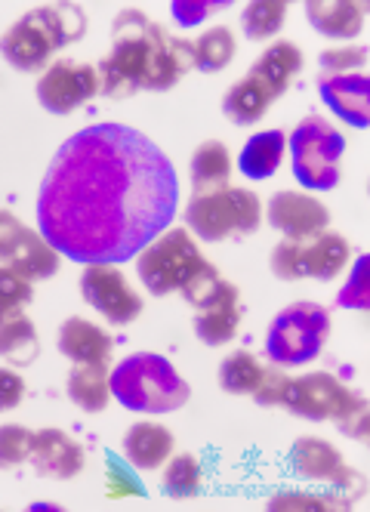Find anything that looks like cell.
Returning a JSON list of instances; mask_svg holds the SVG:
<instances>
[{"mask_svg": "<svg viewBox=\"0 0 370 512\" xmlns=\"http://www.w3.org/2000/svg\"><path fill=\"white\" fill-rule=\"evenodd\" d=\"M179 179L145 133L93 124L74 133L41 182V235L68 260L124 263L170 229Z\"/></svg>", "mask_w": 370, "mask_h": 512, "instance_id": "cell-1", "label": "cell"}, {"mask_svg": "<svg viewBox=\"0 0 370 512\" xmlns=\"http://www.w3.org/2000/svg\"><path fill=\"white\" fill-rule=\"evenodd\" d=\"M84 31L87 16L78 4H41L7 28L0 53L19 71H47L53 53L78 44Z\"/></svg>", "mask_w": 370, "mask_h": 512, "instance_id": "cell-2", "label": "cell"}, {"mask_svg": "<svg viewBox=\"0 0 370 512\" xmlns=\"http://www.w3.org/2000/svg\"><path fill=\"white\" fill-rule=\"evenodd\" d=\"M111 398L136 414H173L189 405L192 389L164 355L136 352L111 371Z\"/></svg>", "mask_w": 370, "mask_h": 512, "instance_id": "cell-3", "label": "cell"}, {"mask_svg": "<svg viewBox=\"0 0 370 512\" xmlns=\"http://www.w3.org/2000/svg\"><path fill=\"white\" fill-rule=\"evenodd\" d=\"M281 408L306 417V420H333L340 426L343 435L358 438L364 442L367 438V401L364 395H358L355 389H349L346 383H340L333 374L324 371H312L303 377H290Z\"/></svg>", "mask_w": 370, "mask_h": 512, "instance_id": "cell-4", "label": "cell"}, {"mask_svg": "<svg viewBox=\"0 0 370 512\" xmlns=\"http://www.w3.org/2000/svg\"><path fill=\"white\" fill-rule=\"evenodd\" d=\"M148 44H152V19L142 10H121L111 22V50L99 62V93L111 99H130L142 93Z\"/></svg>", "mask_w": 370, "mask_h": 512, "instance_id": "cell-5", "label": "cell"}, {"mask_svg": "<svg viewBox=\"0 0 370 512\" xmlns=\"http://www.w3.org/2000/svg\"><path fill=\"white\" fill-rule=\"evenodd\" d=\"M185 223L201 241H229L235 235H253L263 223V201L241 186H222L195 192L185 204Z\"/></svg>", "mask_w": 370, "mask_h": 512, "instance_id": "cell-6", "label": "cell"}, {"mask_svg": "<svg viewBox=\"0 0 370 512\" xmlns=\"http://www.w3.org/2000/svg\"><path fill=\"white\" fill-rule=\"evenodd\" d=\"M290 155H293V176L312 192L337 189L343 176V155L346 139L321 115H309L296 124L290 133Z\"/></svg>", "mask_w": 370, "mask_h": 512, "instance_id": "cell-7", "label": "cell"}, {"mask_svg": "<svg viewBox=\"0 0 370 512\" xmlns=\"http://www.w3.org/2000/svg\"><path fill=\"white\" fill-rule=\"evenodd\" d=\"M330 340V312L312 300L281 309L266 334V355L278 368H300L315 361Z\"/></svg>", "mask_w": 370, "mask_h": 512, "instance_id": "cell-8", "label": "cell"}, {"mask_svg": "<svg viewBox=\"0 0 370 512\" xmlns=\"http://www.w3.org/2000/svg\"><path fill=\"white\" fill-rule=\"evenodd\" d=\"M204 263V253L189 229H164L152 244L136 253L139 281L148 287L152 297H167L179 290L192 272Z\"/></svg>", "mask_w": 370, "mask_h": 512, "instance_id": "cell-9", "label": "cell"}, {"mask_svg": "<svg viewBox=\"0 0 370 512\" xmlns=\"http://www.w3.org/2000/svg\"><path fill=\"white\" fill-rule=\"evenodd\" d=\"M84 300L111 324H130L142 315V297L115 263H90L81 275Z\"/></svg>", "mask_w": 370, "mask_h": 512, "instance_id": "cell-10", "label": "cell"}, {"mask_svg": "<svg viewBox=\"0 0 370 512\" xmlns=\"http://www.w3.org/2000/svg\"><path fill=\"white\" fill-rule=\"evenodd\" d=\"M99 93V71L87 62L59 59L53 62L41 81H37V99L50 115H71L74 108L87 105Z\"/></svg>", "mask_w": 370, "mask_h": 512, "instance_id": "cell-11", "label": "cell"}, {"mask_svg": "<svg viewBox=\"0 0 370 512\" xmlns=\"http://www.w3.org/2000/svg\"><path fill=\"white\" fill-rule=\"evenodd\" d=\"M192 68H195V47L182 38H173L161 22H152V44H148V68H145L142 90L148 93L173 90Z\"/></svg>", "mask_w": 370, "mask_h": 512, "instance_id": "cell-12", "label": "cell"}, {"mask_svg": "<svg viewBox=\"0 0 370 512\" xmlns=\"http://www.w3.org/2000/svg\"><path fill=\"white\" fill-rule=\"evenodd\" d=\"M269 223L290 241H309L330 226V210L306 192H278L269 201Z\"/></svg>", "mask_w": 370, "mask_h": 512, "instance_id": "cell-13", "label": "cell"}, {"mask_svg": "<svg viewBox=\"0 0 370 512\" xmlns=\"http://www.w3.org/2000/svg\"><path fill=\"white\" fill-rule=\"evenodd\" d=\"M318 93L324 105L349 127H370V78L364 71L352 75H318Z\"/></svg>", "mask_w": 370, "mask_h": 512, "instance_id": "cell-14", "label": "cell"}, {"mask_svg": "<svg viewBox=\"0 0 370 512\" xmlns=\"http://www.w3.org/2000/svg\"><path fill=\"white\" fill-rule=\"evenodd\" d=\"M31 466L47 475V479H74L81 469H84V448L74 442V438L56 426H47V429H37L34 432V442H31Z\"/></svg>", "mask_w": 370, "mask_h": 512, "instance_id": "cell-15", "label": "cell"}, {"mask_svg": "<svg viewBox=\"0 0 370 512\" xmlns=\"http://www.w3.org/2000/svg\"><path fill=\"white\" fill-rule=\"evenodd\" d=\"M241 327V303H238V287L232 281H222L216 297L198 309L195 315V334L207 346H226L238 337Z\"/></svg>", "mask_w": 370, "mask_h": 512, "instance_id": "cell-16", "label": "cell"}, {"mask_svg": "<svg viewBox=\"0 0 370 512\" xmlns=\"http://www.w3.org/2000/svg\"><path fill=\"white\" fill-rule=\"evenodd\" d=\"M303 71V50L290 41H275L259 53L253 68L247 71V78H253L259 87L269 93V99H281L290 87V81Z\"/></svg>", "mask_w": 370, "mask_h": 512, "instance_id": "cell-17", "label": "cell"}, {"mask_svg": "<svg viewBox=\"0 0 370 512\" xmlns=\"http://www.w3.org/2000/svg\"><path fill=\"white\" fill-rule=\"evenodd\" d=\"M59 352L74 364H108L115 343L87 318H68L59 327Z\"/></svg>", "mask_w": 370, "mask_h": 512, "instance_id": "cell-18", "label": "cell"}, {"mask_svg": "<svg viewBox=\"0 0 370 512\" xmlns=\"http://www.w3.org/2000/svg\"><path fill=\"white\" fill-rule=\"evenodd\" d=\"M364 4L361 0H309L306 16L312 28L333 41H352L364 28Z\"/></svg>", "mask_w": 370, "mask_h": 512, "instance_id": "cell-19", "label": "cell"}, {"mask_svg": "<svg viewBox=\"0 0 370 512\" xmlns=\"http://www.w3.org/2000/svg\"><path fill=\"white\" fill-rule=\"evenodd\" d=\"M124 457L130 466H136L142 472L164 466L173 457V432L155 420L133 423L124 438Z\"/></svg>", "mask_w": 370, "mask_h": 512, "instance_id": "cell-20", "label": "cell"}, {"mask_svg": "<svg viewBox=\"0 0 370 512\" xmlns=\"http://www.w3.org/2000/svg\"><path fill=\"white\" fill-rule=\"evenodd\" d=\"M290 466L306 482L330 485L346 466V460L330 442H324V438L306 435V438H296V445L290 448Z\"/></svg>", "mask_w": 370, "mask_h": 512, "instance_id": "cell-21", "label": "cell"}, {"mask_svg": "<svg viewBox=\"0 0 370 512\" xmlns=\"http://www.w3.org/2000/svg\"><path fill=\"white\" fill-rule=\"evenodd\" d=\"M303 260H306V278L333 281L349 266L352 244L337 232H321V235L303 241Z\"/></svg>", "mask_w": 370, "mask_h": 512, "instance_id": "cell-22", "label": "cell"}, {"mask_svg": "<svg viewBox=\"0 0 370 512\" xmlns=\"http://www.w3.org/2000/svg\"><path fill=\"white\" fill-rule=\"evenodd\" d=\"M284 152H287V136L281 130H263L247 139L238 158V170L253 182L272 179L284 161Z\"/></svg>", "mask_w": 370, "mask_h": 512, "instance_id": "cell-23", "label": "cell"}, {"mask_svg": "<svg viewBox=\"0 0 370 512\" xmlns=\"http://www.w3.org/2000/svg\"><path fill=\"white\" fill-rule=\"evenodd\" d=\"M68 398L87 414H102L111 401L108 364H74L68 374Z\"/></svg>", "mask_w": 370, "mask_h": 512, "instance_id": "cell-24", "label": "cell"}, {"mask_svg": "<svg viewBox=\"0 0 370 512\" xmlns=\"http://www.w3.org/2000/svg\"><path fill=\"white\" fill-rule=\"evenodd\" d=\"M4 266H13L16 272H22L28 281H44L53 278L62 266V253L41 235V232H31L25 235V241L19 244V250L10 256Z\"/></svg>", "mask_w": 370, "mask_h": 512, "instance_id": "cell-25", "label": "cell"}, {"mask_svg": "<svg viewBox=\"0 0 370 512\" xmlns=\"http://www.w3.org/2000/svg\"><path fill=\"white\" fill-rule=\"evenodd\" d=\"M37 355H41V337L25 312L0 321V358L13 368H28L37 361Z\"/></svg>", "mask_w": 370, "mask_h": 512, "instance_id": "cell-26", "label": "cell"}, {"mask_svg": "<svg viewBox=\"0 0 370 512\" xmlns=\"http://www.w3.org/2000/svg\"><path fill=\"white\" fill-rule=\"evenodd\" d=\"M189 176H192V189L195 192H207V189H222L229 186L232 176V155L226 149V142H204L195 149L192 164H189Z\"/></svg>", "mask_w": 370, "mask_h": 512, "instance_id": "cell-27", "label": "cell"}, {"mask_svg": "<svg viewBox=\"0 0 370 512\" xmlns=\"http://www.w3.org/2000/svg\"><path fill=\"white\" fill-rule=\"evenodd\" d=\"M269 105H272V99L263 87H259L253 78H241L232 84L226 99H222V112H226V118L235 121L238 127H250L256 121H263Z\"/></svg>", "mask_w": 370, "mask_h": 512, "instance_id": "cell-28", "label": "cell"}, {"mask_svg": "<svg viewBox=\"0 0 370 512\" xmlns=\"http://www.w3.org/2000/svg\"><path fill=\"white\" fill-rule=\"evenodd\" d=\"M263 371L266 368L259 364V358L253 352L238 349L219 364V386L232 395H253L259 380H263Z\"/></svg>", "mask_w": 370, "mask_h": 512, "instance_id": "cell-29", "label": "cell"}, {"mask_svg": "<svg viewBox=\"0 0 370 512\" xmlns=\"http://www.w3.org/2000/svg\"><path fill=\"white\" fill-rule=\"evenodd\" d=\"M164 494L173 497V500H192L201 494L204 488V472H201V463L195 454H176L173 460H167V469H164Z\"/></svg>", "mask_w": 370, "mask_h": 512, "instance_id": "cell-30", "label": "cell"}, {"mask_svg": "<svg viewBox=\"0 0 370 512\" xmlns=\"http://www.w3.org/2000/svg\"><path fill=\"white\" fill-rule=\"evenodd\" d=\"M287 16L284 0H253L241 10V28L250 41H269L281 31Z\"/></svg>", "mask_w": 370, "mask_h": 512, "instance_id": "cell-31", "label": "cell"}, {"mask_svg": "<svg viewBox=\"0 0 370 512\" xmlns=\"http://www.w3.org/2000/svg\"><path fill=\"white\" fill-rule=\"evenodd\" d=\"M192 47H195V68L222 71L235 59V34L226 25H216L204 31Z\"/></svg>", "mask_w": 370, "mask_h": 512, "instance_id": "cell-32", "label": "cell"}, {"mask_svg": "<svg viewBox=\"0 0 370 512\" xmlns=\"http://www.w3.org/2000/svg\"><path fill=\"white\" fill-rule=\"evenodd\" d=\"M269 509L272 512H343V509H352V500L333 494L330 488H327V494L284 491L269 500Z\"/></svg>", "mask_w": 370, "mask_h": 512, "instance_id": "cell-33", "label": "cell"}, {"mask_svg": "<svg viewBox=\"0 0 370 512\" xmlns=\"http://www.w3.org/2000/svg\"><path fill=\"white\" fill-rule=\"evenodd\" d=\"M34 297V281H28L13 266H0V321L22 315Z\"/></svg>", "mask_w": 370, "mask_h": 512, "instance_id": "cell-34", "label": "cell"}, {"mask_svg": "<svg viewBox=\"0 0 370 512\" xmlns=\"http://www.w3.org/2000/svg\"><path fill=\"white\" fill-rule=\"evenodd\" d=\"M222 281H226V278L219 275V269H216L213 263L204 260V263L192 272V278L179 287V294L185 297V303H189V306L201 309V306H207V303L216 297V290L222 287Z\"/></svg>", "mask_w": 370, "mask_h": 512, "instance_id": "cell-35", "label": "cell"}, {"mask_svg": "<svg viewBox=\"0 0 370 512\" xmlns=\"http://www.w3.org/2000/svg\"><path fill=\"white\" fill-rule=\"evenodd\" d=\"M31 442L34 432L22 423L0 426V469H16L19 463H25L31 457Z\"/></svg>", "mask_w": 370, "mask_h": 512, "instance_id": "cell-36", "label": "cell"}, {"mask_svg": "<svg viewBox=\"0 0 370 512\" xmlns=\"http://www.w3.org/2000/svg\"><path fill=\"white\" fill-rule=\"evenodd\" d=\"M272 272L281 281H303L306 278V260H303V241L284 238L272 250Z\"/></svg>", "mask_w": 370, "mask_h": 512, "instance_id": "cell-37", "label": "cell"}, {"mask_svg": "<svg viewBox=\"0 0 370 512\" xmlns=\"http://www.w3.org/2000/svg\"><path fill=\"white\" fill-rule=\"evenodd\" d=\"M321 75H352V71H361L367 62V50L364 47H337V50H324L321 53Z\"/></svg>", "mask_w": 370, "mask_h": 512, "instance_id": "cell-38", "label": "cell"}, {"mask_svg": "<svg viewBox=\"0 0 370 512\" xmlns=\"http://www.w3.org/2000/svg\"><path fill=\"white\" fill-rule=\"evenodd\" d=\"M229 4L226 0H173L170 10H173V19L182 25V28H195L201 25L207 16L226 10Z\"/></svg>", "mask_w": 370, "mask_h": 512, "instance_id": "cell-39", "label": "cell"}, {"mask_svg": "<svg viewBox=\"0 0 370 512\" xmlns=\"http://www.w3.org/2000/svg\"><path fill=\"white\" fill-rule=\"evenodd\" d=\"M25 235H28V226L22 223V219L10 210H0V266H4L19 250Z\"/></svg>", "mask_w": 370, "mask_h": 512, "instance_id": "cell-40", "label": "cell"}, {"mask_svg": "<svg viewBox=\"0 0 370 512\" xmlns=\"http://www.w3.org/2000/svg\"><path fill=\"white\" fill-rule=\"evenodd\" d=\"M340 306L346 309H367L370 306V294H367V260L355 263V272H352V281L340 290Z\"/></svg>", "mask_w": 370, "mask_h": 512, "instance_id": "cell-41", "label": "cell"}, {"mask_svg": "<svg viewBox=\"0 0 370 512\" xmlns=\"http://www.w3.org/2000/svg\"><path fill=\"white\" fill-rule=\"evenodd\" d=\"M287 380H290V377H287L284 371L266 368V371H263V380H259L256 392H253V398H256L263 408H278V405H281V398H284V389H287Z\"/></svg>", "mask_w": 370, "mask_h": 512, "instance_id": "cell-42", "label": "cell"}, {"mask_svg": "<svg viewBox=\"0 0 370 512\" xmlns=\"http://www.w3.org/2000/svg\"><path fill=\"white\" fill-rule=\"evenodd\" d=\"M25 395V380L13 368H0V411H13Z\"/></svg>", "mask_w": 370, "mask_h": 512, "instance_id": "cell-43", "label": "cell"}]
</instances>
